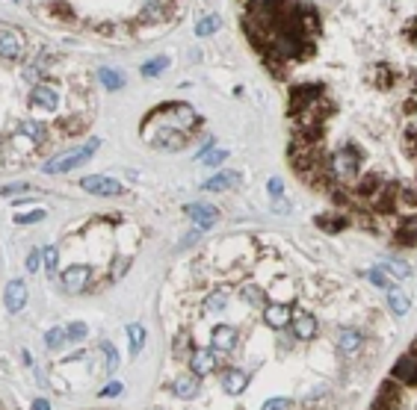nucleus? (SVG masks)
Listing matches in <instances>:
<instances>
[{
  "mask_svg": "<svg viewBox=\"0 0 417 410\" xmlns=\"http://www.w3.org/2000/svg\"><path fill=\"white\" fill-rule=\"evenodd\" d=\"M127 260L125 257H116V265H113V278H118V274H122V272H127Z\"/></svg>",
  "mask_w": 417,
  "mask_h": 410,
  "instance_id": "obj_43",
  "label": "nucleus"
},
{
  "mask_svg": "<svg viewBox=\"0 0 417 410\" xmlns=\"http://www.w3.org/2000/svg\"><path fill=\"white\" fill-rule=\"evenodd\" d=\"M388 304H391V310H393V313H397V316H405V313H409V310H411L409 295H405V292H400L397 286H391V290H388Z\"/></svg>",
  "mask_w": 417,
  "mask_h": 410,
  "instance_id": "obj_21",
  "label": "nucleus"
},
{
  "mask_svg": "<svg viewBox=\"0 0 417 410\" xmlns=\"http://www.w3.org/2000/svg\"><path fill=\"white\" fill-rule=\"evenodd\" d=\"M186 216H190L195 221V227H213L216 225V218H219V209L211 207V204H202V201H195V204H186Z\"/></svg>",
  "mask_w": 417,
  "mask_h": 410,
  "instance_id": "obj_12",
  "label": "nucleus"
},
{
  "mask_svg": "<svg viewBox=\"0 0 417 410\" xmlns=\"http://www.w3.org/2000/svg\"><path fill=\"white\" fill-rule=\"evenodd\" d=\"M127 339H130V354H139L145 346V328L142 325H127Z\"/></svg>",
  "mask_w": 417,
  "mask_h": 410,
  "instance_id": "obj_25",
  "label": "nucleus"
},
{
  "mask_svg": "<svg viewBox=\"0 0 417 410\" xmlns=\"http://www.w3.org/2000/svg\"><path fill=\"white\" fill-rule=\"evenodd\" d=\"M260 410H290V402H287V398H269Z\"/></svg>",
  "mask_w": 417,
  "mask_h": 410,
  "instance_id": "obj_40",
  "label": "nucleus"
},
{
  "mask_svg": "<svg viewBox=\"0 0 417 410\" xmlns=\"http://www.w3.org/2000/svg\"><path fill=\"white\" fill-rule=\"evenodd\" d=\"M328 169H332V174L337 177V180H346V177H355L361 171V153L358 148L346 145L340 148L332 160H328Z\"/></svg>",
  "mask_w": 417,
  "mask_h": 410,
  "instance_id": "obj_2",
  "label": "nucleus"
},
{
  "mask_svg": "<svg viewBox=\"0 0 417 410\" xmlns=\"http://www.w3.org/2000/svg\"><path fill=\"white\" fill-rule=\"evenodd\" d=\"M243 298H246L249 304H260V301H263V292L258 290V286H251V283H246V286H243Z\"/></svg>",
  "mask_w": 417,
  "mask_h": 410,
  "instance_id": "obj_37",
  "label": "nucleus"
},
{
  "mask_svg": "<svg viewBox=\"0 0 417 410\" xmlns=\"http://www.w3.org/2000/svg\"><path fill=\"white\" fill-rule=\"evenodd\" d=\"M361 342H364V334L355 328H346V330H340V337H337V348L344 354H353L361 348Z\"/></svg>",
  "mask_w": 417,
  "mask_h": 410,
  "instance_id": "obj_19",
  "label": "nucleus"
},
{
  "mask_svg": "<svg viewBox=\"0 0 417 410\" xmlns=\"http://www.w3.org/2000/svg\"><path fill=\"white\" fill-rule=\"evenodd\" d=\"M237 339H240V334H237L234 325H216L213 334H211V351H216V354L231 351L237 346Z\"/></svg>",
  "mask_w": 417,
  "mask_h": 410,
  "instance_id": "obj_11",
  "label": "nucleus"
},
{
  "mask_svg": "<svg viewBox=\"0 0 417 410\" xmlns=\"http://www.w3.org/2000/svg\"><path fill=\"white\" fill-rule=\"evenodd\" d=\"M367 281L373 283V286H379V290H391V278H388V274L385 272H382V269H370L367 272Z\"/></svg>",
  "mask_w": 417,
  "mask_h": 410,
  "instance_id": "obj_32",
  "label": "nucleus"
},
{
  "mask_svg": "<svg viewBox=\"0 0 417 410\" xmlns=\"http://www.w3.org/2000/svg\"><path fill=\"white\" fill-rule=\"evenodd\" d=\"M3 304L9 313H21L27 307V283L24 281H9L6 283V292H3Z\"/></svg>",
  "mask_w": 417,
  "mask_h": 410,
  "instance_id": "obj_10",
  "label": "nucleus"
},
{
  "mask_svg": "<svg viewBox=\"0 0 417 410\" xmlns=\"http://www.w3.org/2000/svg\"><path fill=\"white\" fill-rule=\"evenodd\" d=\"M15 142H21V145H27V142H30V151L45 145V142H48V127L39 124V121H33V118L21 121L18 130H15Z\"/></svg>",
  "mask_w": 417,
  "mask_h": 410,
  "instance_id": "obj_5",
  "label": "nucleus"
},
{
  "mask_svg": "<svg viewBox=\"0 0 417 410\" xmlns=\"http://www.w3.org/2000/svg\"><path fill=\"white\" fill-rule=\"evenodd\" d=\"M267 192L272 195V198H276V201H278V198L284 195V183H281V177H269V183H267Z\"/></svg>",
  "mask_w": 417,
  "mask_h": 410,
  "instance_id": "obj_39",
  "label": "nucleus"
},
{
  "mask_svg": "<svg viewBox=\"0 0 417 410\" xmlns=\"http://www.w3.org/2000/svg\"><path fill=\"white\" fill-rule=\"evenodd\" d=\"M33 410H51V404L45 402V398H36V402H33Z\"/></svg>",
  "mask_w": 417,
  "mask_h": 410,
  "instance_id": "obj_45",
  "label": "nucleus"
},
{
  "mask_svg": "<svg viewBox=\"0 0 417 410\" xmlns=\"http://www.w3.org/2000/svg\"><path fill=\"white\" fill-rule=\"evenodd\" d=\"M45 346H48L51 351L62 348V346H65V328H51L48 334H45Z\"/></svg>",
  "mask_w": 417,
  "mask_h": 410,
  "instance_id": "obj_29",
  "label": "nucleus"
},
{
  "mask_svg": "<svg viewBox=\"0 0 417 410\" xmlns=\"http://www.w3.org/2000/svg\"><path fill=\"white\" fill-rule=\"evenodd\" d=\"M225 160H228V151H225V148H211V151H207L204 157H202V162L211 165V169H219V165H222Z\"/></svg>",
  "mask_w": 417,
  "mask_h": 410,
  "instance_id": "obj_28",
  "label": "nucleus"
},
{
  "mask_svg": "<svg viewBox=\"0 0 417 410\" xmlns=\"http://www.w3.org/2000/svg\"><path fill=\"white\" fill-rule=\"evenodd\" d=\"M86 334H89V328H86L83 322H71L69 328H65V342H83Z\"/></svg>",
  "mask_w": 417,
  "mask_h": 410,
  "instance_id": "obj_27",
  "label": "nucleus"
},
{
  "mask_svg": "<svg viewBox=\"0 0 417 410\" xmlns=\"http://www.w3.org/2000/svg\"><path fill=\"white\" fill-rule=\"evenodd\" d=\"M42 263H45V269L53 274V272H57V265H60V251L57 248H45V251H42Z\"/></svg>",
  "mask_w": 417,
  "mask_h": 410,
  "instance_id": "obj_34",
  "label": "nucleus"
},
{
  "mask_svg": "<svg viewBox=\"0 0 417 410\" xmlns=\"http://www.w3.org/2000/svg\"><path fill=\"white\" fill-rule=\"evenodd\" d=\"M60 101H62L60 88L51 86V83H39V86L30 88V106L39 109V113H57Z\"/></svg>",
  "mask_w": 417,
  "mask_h": 410,
  "instance_id": "obj_3",
  "label": "nucleus"
},
{
  "mask_svg": "<svg viewBox=\"0 0 417 410\" xmlns=\"http://www.w3.org/2000/svg\"><path fill=\"white\" fill-rule=\"evenodd\" d=\"M80 189H86L89 195H101V198H118L125 195V186L113 180V177H104V174H89L80 180Z\"/></svg>",
  "mask_w": 417,
  "mask_h": 410,
  "instance_id": "obj_4",
  "label": "nucleus"
},
{
  "mask_svg": "<svg viewBox=\"0 0 417 410\" xmlns=\"http://www.w3.org/2000/svg\"><path fill=\"white\" fill-rule=\"evenodd\" d=\"M379 186H382V177H379V174H367L364 180L358 183V195H373V192L379 189Z\"/></svg>",
  "mask_w": 417,
  "mask_h": 410,
  "instance_id": "obj_31",
  "label": "nucleus"
},
{
  "mask_svg": "<svg viewBox=\"0 0 417 410\" xmlns=\"http://www.w3.org/2000/svg\"><path fill=\"white\" fill-rule=\"evenodd\" d=\"M92 278V265H86V263H74L69 265V269L62 272V286H65V292H83L86 290V283H89Z\"/></svg>",
  "mask_w": 417,
  "mask_h": 410,
  "instance_id": "obj_7",
  "label": "nucleus"
},
{
  "mask_svg": "<svg viewBox=\"0 0 417 410\" xmlns=\"http://www.w3.org/2000/svg\"><path fill=\"white\" fill-rule=\"evenodd\" d=\"M172 393L178 398H193L199 393V378H195V375H181V378H175Z\"/></svg>",
  "mask_w": 417,
  "mask_h": 410,
  "instance_id": "obj_20",
  "label": "nucleus"
},
{
  "mask_svg": "<svg viewBox=\"0 0 417 410\" xmlns=\"http://www.w3.org/2000/svg\"><path fill=\"white\" fill-rule=\"evenodd\" d=\"M290 322H293V334H296V339H314V337H317V319H314L311 313H305V310L293 313V316H290Z\"/></svg>",
  "mask_w": 417,
  "mask_h": 410,
  "instance_id": "obj_14",
  "label": "nucleus"
},
{
  "mask_svg": "<svg viewBox=\"0 0 417 410\" xmlns=\"http://www.w3.org/2000/svg\"><path fill=\"white\" fill-rule=\"evenodd\" d=\"M228 307V292L219 290V292H211L204 298V310L207 313H222V310Z\"/></svg>",
  "mask_w": 417,
  "mask_h": 410,
  "instance_id": "obj_23",
  "label": "nucleus"
},
{
  "mask_svg": "<svg viewBox=\"0 0 417 410\" xmlns=\"http://www.w3.org/2000/svg\"><path fill=\"white\" fill-rule=\"evenodd\" d=\"M98 80H101V86L107 88V92H118V88L125 86V77L118 71H113V68H101L98 71Z\"/></svg>",
  "mask_w": 417,
  "mask_h": 410,
  "instance_id": "obj_22",
  "label": "nucleus"
},
{
  "mask_svg": "<svg viewBox=\"0 0 417 410\" xmlns=\"http://www.w3.org/2000/svg\"><path fill=\"white\" fill-rule=\"evenodd\" d=\"M101 351L107 354V372H116V366H118V351L113 348V342H101Z\"/></svg>",
  "mask_w": 417,
  "mask_h": 410,
  "instance_id": "obj_35",
  "label": "nucleus"
},
{
  "mask_svg": "<svg viewBox=\"0 0 417 410\" xmlns=\"http://www.w3.org/2000/svg\"><path fill=\"white\" fill-rule=\"evenodd\" d=\"M24 50H27V41H24V36H21L15 27L0 30V57H3V59H18V57H24Z\"/></svg>",
  "mask_w": 417,
  "mask_h": 410,
  "instance_id": "obj_6",
  "label": "nucleus"
},
{
  "mask_svg": "<svg viewBox=\"0 0 417 410\" xmlns=\"http://www.w3.org/2000/svg\"><path fill=\"white\" fill-rule=\"evenodd\" d=\"M122 393V384H107L104 390H101V398H113V395H118Z\"/></svg>",
  "mask_w": 417,
  "mask_h": 410,
  "instance_id": "obj_42",
  "label": "nucleus"
},
{
  "mask_svg": "<svg viewBox=\"0 0 417 410\" xmlns=\"http://www.w3.org/2000/svg\"><path fill=\"white\" fill-rule=\"evenodd\" d=\"M219 27H222V18H219V15H204L199 24H195V36H213Z\"/></svg>",
  "mask_w": 417,
  "mask_h": 410,
  "instance_id": "obj_24",
  "label": "nucleus"
},
{
  "mask_svg": "<svg viewBox=\"0 0 417 410\" xmlns=\"http://www.w3.org/2000/svg\"><path fill=\"white\" fill-rule=\"evenodd\" d=\"M216 366H219V354L216 351H211V348H193L190 351V369H193L195 378L211 375Z\"/></svg>",
  "mask_w": 417,
  "mask_h": 410,
  "instance_id": "obj_8",
  "label": "nucleus"
},
{
  "mask_svg": "<svg viewBox=\"0 0 417 410\" xmlns=\"http://www.w3.org/2000/svg\"><path fill=\"white\" fill-rule=\"evenodd\" d=\"M24 265H27V272H30V274H33V272H39V265H42V251H39V248H33V251L27 254V263H24Z\"/></svg>",
  "mask_w": 417,
  "mask_h": 410,
  "instance_id": "obj_38",
  "label": "nucleus"
},
{
  "mask_svg": "<svg viewBox=\"0 0 417 410\" xmlns=\"http://www.w3.org/2000/svg\"><path fill=\"white\" fill-rule=\"evenodd\" d=\"M98 148H101V139H89V142H83L80 148H74L69 153H60V157L48 160V165L42 171H45V174H65V171H71L74 165H83Z\"/></svg>",
  "mask_w": 417,
  "mask_h": 410,
  "instance_id": "obj_1",
  "label": "nucleus"
},
{
  "mask_svg": "<svg viewBox=\"0 0 417 410\" xmlns=\"http://www.w3.org/2000/svg\"><path fill=\"white\" fill-rule=\"evenodd\" d=\"M65 130H69V133H74V130H83V121H65Z\"/></svg>",
  "mask_w": 417,
  "mask_h": 410,
  "instance_id": "obj_44",
  "label": "nucleus"
},
{
  "mask_svg": "<svg viewBox=\"0 0 417 410\" xmlns=\"http://www.w3.org/2000/svg\"><path fill=\"white\" fill-rule=\"evenodd\" d=\"M385 269L393 272L397 278H409V274H411V265H409V263H402V260H388V263H385Z\"/></svg>",
  "mask_w": 417,
  "mask_h": 410,
  "instance_id": "obj_36",
  "label": "nucleus"
},
{
  "mask_svg": "<svg viewBox=\"0 0 417 410\" xmlns=\"http://www.w3.org/2000/svg\"><path fill=\"white\" fill-rule=\"evenodd\" d=\"M24 189H30V183H9V186H3V189H0V195H18V192H24Z\"/></svg>",
  "mask_w": 417,
  "mask_h": 410,
  "instance_id": "obj_41",
  "label": "nucleus"
},
{
  "mask_svg": "<svg viewBox=\"0 0 417 410\" xmlns=\"http://www.w3.org/2000/svg\"><path fill=\"white\" fill-rule=\"evenodd\" d=\"M317 225H320L323 230H332V234H335V230H344L346 227V218L344 216H332V218L320 216V218H317Z\"/></svg>",
  "mask_w": 417,
  "mask_h": 410,
  "instance_id": "obj_30",
  "label": "nucleus"
},
{
  "mask_svg": "<svg viewBox=\"0 0 417 410\" xmlns=\"http://www.w3.org/2000/svg\"><path fill=\"white\" fill-rule=\"evenodd\" d=\"M317 92H323V86H314V83L296 86L290 92V113H299V109L317 104V101H320V95H317Z\"/></svg>",
  "mask_w": 417,
  "mask_h": 410,
  "instance_id": "obj_9",
  "label": "nucleus"
},
{
  "mask_svg": "<svg viewBox=\"0 0 417 410\" xmlns=\"http://www.w3.org/2000/svg\"><path fill=\"white\" fill-rule=\"evenodd\" d=\"M391 378L400 384H411L414 381V354H402L397 360V366L391 369Z\"/></svg>",
  "mask_w": 417,
  "mask_h": 410,
  "instance_id": "obj_17",
  "label": "nucleus"
},
{
  "mask_svg": "<svg viewBox=\"0 0 417 410\" xmlns=\"http://www.w3.org/2000/svg\"><path fill=\"white\" fill-rule=\"evenodd\" d=\"M154 148L181 151V148H184V133H181V130H160L157 136H154Z\"/></svg>",
  "mask_w": 417,
  "mask_h": 410,
  "instance_id": "obj_18",
  "label": "nucleus"
},
{
  "mask_svg": "<svg viewBox=\"0 0 417 410\" xmlns=\"http://www.w3.org/2000/svg\"><path fill=\"white\" fill-rule=\"evenodd\" d=\"M249 386V375L243 369H225L222 372V390L228 395H237V393H243Z\"/></svg>",
  "mask_w": 417,
  "mask_h": 410,
  "instance_id": "obj_16",
  "label": "nucleus"
},
{
  "mask_svg": "<svg viewBox=\"0 0 417 410\" xmlns=\"http://www.w3.org/2000/svg\"><path fill=\"white\" fill-rule=\"evenodd\" d=\"M240 183H243V174L240 171H219L204 183V189L207 192H225V189H237Z\"/></svg>",
  "mask_w": 417,
  "mask_h": 410,
  "instance_id": "obj_13",
  "label": "nucleus"
},
{
  "mask_svg": "<svg viewBox=\"0 0 417 410\" xmlns=\"http://www.w3.org/2000/svg\"><path fill=\"white\" fill-rule=\"evenodd\" d=\"M45 209H33V213H18L15 216V225H36V221H45Z\"/></svg>",
  "mask_w": 417,
  "mask_h": 410,
  "instance_id": "obj_33",
  "label": "nucleus"
},
{
  "mask_svg": "<svg viewBox=\"0 0 417 410\" xmlns=\"http://www.w3.org/2000/svg\"><path fill=\"white\" fill-rule=\"evenodd\" d=\"M290 307L287 304H269L263 307V322H267L272 330H281L284 325H290Z\"/></svg>",
  "mask_w": 417,
  "mask_h": 410,
  "instance_id": "obj_15",
  "label": "nucleus"
},
{
  "mask_svg": "<svg viewBox=\"0 0 417 410\" xmlns=\"http://www.w3.org/2000/svg\"><path fill=\"white\" fill-rule=\"evenodd\" d=\"M166 65H169V59H166V57H154V59H148L145 65H142V77H160Z\"/></svg>",
  "mask_w": 417,
  "mask_h": 410,
  "instance_id": "obj_26",
  "label": "nucleus"
}]
</instances>
